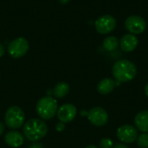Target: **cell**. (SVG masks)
Masks as SVG:
<instances>
[{
    "instance_id": "cell-1",
    "label": "cell",
    "mask_w": 148,
    "mask_h": 148,
    "mask_svg": "<svg viewBox=\"0 0 148 148\" xmlns=\"http://www.w3.org/2000/svg\"><path fill=\"white\" fill-rule=\"evenodd\" d=\"M113 76L119 82H127L134 79L137 75V68L134 62L128 60L117 61L112 69Z\"/></svg>"
},
{
    "instance_id": "cell-2",
    "label": "cell",
    "mask_w": 148,
    "mask_h": 148,
    "mask_svg": "<svg viewBox=\"0 0 148 148\" xmlns=\"http://www.w3.org/2000/svg\"><path fill=\"white\" fill-rule=\"evenodd\" d=\"M24 136L30 141H37L48 134L47 124L42 119H30L23 127Z\"/></svg>"
},
{
    "instance_id": "cell-3",
    "label": "cell",
    "mask_w": 148,
    "mask_h": 148,
    "mask_svg": "<svg viewBox=\"0 0 148 148\" xmlns=\"http://www.w3.org/2000/svg\"><path fill=\"white\" fill-rule=\"evenodd\" d=\"M36 109L38 116L42 120H50L57 113L58 103L53 97L45 96L37 101Z\"/></svg>"
},
{
    "instance_id": "cell-4",
    "label": "cell",
    "mask_w": 148,
    "mask_h": 148,
    "mask_svg": "<svg viewBox=\"0 0 148 148\" xmlns=\"http://www.w3.org/2000/svg\"><path fill=\"white\" fill-rule=\"evenodd\" d=\"M25 121V114L23 111L17 106L10 107L4 115L5 125L10 129L20 128Z\"/></svg>"
},
{
    "instance_id": "cell-5",
    "label": "cell",
    "mask_w": 148,
    "mask_h": 148,
    "mask_svg": "<svg viewBox=\"0 0 148 148\" xmlns=\"http://www.w3.org/2000/svg\"><path fill=\"white\" fill-rule=\"evenodd\" d=\"M29 47V42L24 37H17L9 43L8 53L13 58H20L28 52Z\"/></svg>"
},
{
    "instance_id": "cell-6",
    "label": "cell",
    "mask_w": 148,
    "mask_h": 148,
    "mask_svg": "<svg viewBox=\"0 0 148 148\" xmlns=\"http://www.w3.org/2000/svg\"><path fill=\"white\" fill-rule=\"evenodd\" d=\"M95 29L101 35H107L112 32L116 27V20L111 15H103L97 18L95 23Z\"/></svg>"
},
{
    "instance_id": "cell-7",
    "label": "cell",
    "mask_w": 148,
    "mask_h": 148,
    "mask_svg": "<svg viewBox=\"0 0 148 148\" xmlns=\"http://www.w3.org/2000/svg\"><path fill=\"white\" fill-rule=\"evenodd\" d=\"M126 29L133 35H139L145 31L147 28V23L140 16H130L125 21Z\"/></svg>"
},
{
    "instance_id": "cell-8",
    "label": "cell",
    "mask_w": 148,
    "mask_h": 148,
    "mask_svg": "<svg viewBox=\"0 0 148 148\" xmlns=\"http://www.w3.org/2000/svg\"><path fill=\"white\" fill-rule=\"evenodd\" d=\"M87 115L89 122L95 127H103L108 121V112L101 107H95L91 108L88 112Z\"/></svg>"
},
{
    "instance_id": "cell-9",
    "label": "cell",
    "mask_w": 148,
    "mask_h": 148,
    "mask_svg": "<svg viewBox=\"0 0 148 148\" xmlns=\"http://www.w3.org/2000/svg\"><path fill=\"white\" fill-rule=\"evenodd\" d=\"M117 137L119 140L126 144L134 142L138 138V131L132 125H123L117 129Z\"/></svg>"
},
{
    "instance_id": "cell-10",
    "label": "cell",
    "mask_w": 148,
    "mask_h": 148,
    "mask_svg": "<svg viewBox=\"0 0 148 148\" xmlns=\"http://www.w3.org/2000/svg\"><path fill=\"white\" fill-rule=\"evenodd\" d=\"M57 117L62 123H69L74 121L77 114L76 107L70 103H66L61 106L57 110Z\"/></svg>"
},
{
    "instance_id": "cell-11",
    "label": "cell",
    "mask_w": 148,
    "mask_h": 148,
    "mask_svg": "<svg viewBox=\"0 0 148 148\" xmlns=\"http://www.w3.org/2000/svg\"><path fill=\"white\" fill-rule=\"evenodd\" d=\"M138 38L135 35L133 34H126L124 35L121 41L120 45L123 51L125 52H132L138 46Z\"/></svg>"
},
{
    "instance_id": "cell-12",
    "label": "cell",
    "mask_w": 148,
    "mask_h": 148,
    "mask_svg": "<svg viewBox=\"0 0 148 148\" xmlns=\"http://www.w3.org/2000/svg\"><path fill=\"white\" fill-rule=\"evenodd\" d=\"M4 141L9 147L16 148L21 147L23 144L24 139L23 134H21V133L17 131H11L5 134Z\"/></svg>"
},
{
    "instance_id": "cell-13",
    "label": "cell",
    "mask_w": 148,
    "mask_h": 148,
    "mask_svg": "<svg viewBox=\"0 0 148 148\" xmlns=\"http://www.w3.org/2000/svg\"><path fill=\"white\" fill-rule=\"evenodd\" d=\"M135 127L142 133H148V110L138 113L134 118Z\"/></svg>"
},
{
    "instance_id": "cell-14",
    "label": "cell",
    "mask_w": 148,
    "mask_h": 148,
    "mask_svg": "<svg viewBox=\"0 0 148 148\" xmlns=\"http://www.w3.org/2000/svg\"><path fill=\"white\" fill-rule=\"evenodd\" d=\"M115 87V82L111 78L102 79L97 85V90L101 95H108L110 94Z\"/></svg>"
},
{
    "instance_id": "cell-15",
    "label": "cell",
    "mask_w": 148,
    "mask_h": 148,
    "mask_svg": "<svg viewBox=\"0 0 148 148\" xmlns=\"http://www.w3.org/2000/svg\"><path fill=\"white\" fill-rule=\"evenodd\" d=\"M69 85L64 82H58L53 89V94L56 98H63L69 94Z\"/></svg>"
},
{
    "instance_id": "cell-16",
    "label": "cell",
    "mask_w": 148,
    "mask_h": 148,
    "mask_svg": "<svg viewBox=\"0 0 148 148\" xmlns=\"http://www.w3.org/2000/svg\"><path fill=\"white\" fill-rule=\"evenodd\" d=\"M119 46V40L114 36H108L103 41V47L108 51H114Z\"/></svg>"
},
{
    "instance_id": "cell-17",
    "label": "cell",
    "mask_w": 148,
    "mask_h": 148,
    "mask_svg": "<svg viewBox=\"0 0 148 148\" xmlns=\"http://www.w3.org/2000/svg\"><path fill=\"white\" fill-rule=\"evenodd\" d=\"M137 144L140 148H148V133H143L138 135Z\"/></svg>"
},
{
    "instance_id": "cell-18",
    "label": "cell",
    "mask_w": 148,
    "mask_h": 148,
    "mask_svg": "<svg viewBox=\"0 0 148 148\" xmlns=\"http://www.w3.org/2000/svg\"><path fill=\"white\" fill-rule=\"evenodd\" d=\"M100 148H113L114 147V143L113 140L109 138H103L101 140L99 143Z\"/></svg>"
},
{
    "instance_id": "cell-19",
    "label": "cell",
    "mask_w": 148,
    "mask_h": 148,
    "mask_svg": "<svg viewBox=\"0 0 148 148\" xmlns=\"http://www.w3.org/2000/svg\"><path fill=\"white\" fill-rule=\"evenodd\" d=\"M56 129L58 131V132H62L64 129H65V126H64V123H62V122H59V123H57L56 124Z\"/></svg>"
},
{
    "instance_id": "cell-20",
    "label": "cell",
    "mask_w": 148,
    "mask_h": 148,
    "mask_svg": "<svg viewBox=\"0 0 148 148\" xmlns=\"http://www.w3.org/2000/svg\"><path fill=\"white\" fill-rule=\"evenodd\" d=\"M29 148H43L42 147V145H41L40 143H36V142H35V143H33V144H31Z\"/></svg>"
},
{
    "instance_id": "cell-21",
    "label": "cell",
    "mask_w": 148,
    "mask_h": 148,
    "mask_svg": "<svg viewBox=\"0 0 148 148\" xmlns=\"http://www.w3.org/2000/svg\"><path fill=\"white\" fill-rule=\"evenodd\" d=\"M113 148H129L127 145L125 144H122V143H117L114 146Z\"/></svg>"
},
{
    "instance_id": "cell-22",
    "label": "cell",
    "mask_w": 148,
    "mask_h": 148,
    "mask_svg": "<svg viewBox=\"0 0 148 148\" xmlns=\"http://www.w3.org/2000/svg\"><path fill=\"white\" fill-rule=\"evenodd\" d=\"M5 53V48L3 46V44L0 43V57H2Z\"/></svg>"
},
{
    "instance_id": "cell-23",
    "label": "cell",
    "mask_w": 148,
    "mask_h": 148,
    "mask_svg": "<svg viewBox=\"0 0 148 148\" xmlns=\"http://www.w3.org/2000/svg\"><path fill=\"white\" fill-rule=\"evenodd\" d=\"M3 132H4V125L2 122H0V135H2Z\"/></svg>"
},
{
    "instance_id": "cell-24",
    "label": "cell",
    "mask_w": 148,
    "mask_h": 148,
    "mask_svg": "<svg viewBox=\"0 0 148 148\" xmlns=\"http://www.w3.org/2000/svg\"><path fill=\"white\" fill-rule=\"evenodd\" d=\"M61 4H67L70 0H58Z\"/></svg>"
},
{
    "instance_id": "cell-25",
    "label": "cell",
    "mask_w": 148,
    "mask_h": 148,
    "mask_svg": "<svg viewBox=\"0 0 148 148\" xmlns=\"http://www.w3.org/2000/svg\"><path fill=\"white\" fill-rule=\"evenodd\" d=\"M145 93H146V95L147 96L148 98V82L147 83L146 87H145Z\"/></svg>"
},
{
    "instance_id": "cell-26",
    "label": "cell",
    "mask_w": 148,
    "mask_h": 148,
    "mask_svg": "<svg viewBox=\"0 0 148 148\" xmlns=\"http://www.w3.org/2000/svg\"><path fill=\"white\" fill-rule=\"evenodd\" d=\"M86 148H97L95 146H94V145H89V146H88Z\"/></svg>"
}]
</instances>
